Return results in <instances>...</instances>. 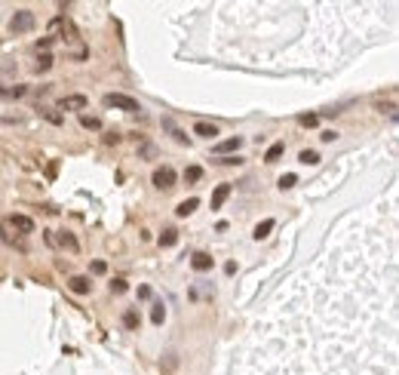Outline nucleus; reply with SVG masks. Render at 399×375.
Listing matches in <instances>:
<instances>
[{
  "label": "nucleus",
  "mask_w": 399,
  "mask_h": 375,
  "mask_svg": "<svg viewBox=\"0 0 399 375\" xmlns=\"http://www.w3.org/2000/svg\"><path fill=\"white\" fill-rule=\"evenodd\" d=\"M163 129H169V132L175 135V142H181V145H187V142H191V135H187V132H181V129H178L169 117H163Z\"/></svg>",
  "instance_id": "obj_15"
},
{
  "label": "nucleus",
  "mask_w": 399,
  "mask_h": 375,
  "mask_svg": "<svg viewBox=\"0 0 399 375\" xmlns=\"http://www.w3.org/2000/svg\"><path fill=\"white\" fill-rule=\"evenodd\" d=\"M320 139H323V142H335V139H338V132H335V129H326Z\"/></svg>",
  "instance_id": "obj_32"
},
{
  "label": "nucleus",
  "mask_w": 399,
  "mask_h": 375,
  "mask_svg": "<svg viewBox=\"0 0 399 375\" xmlns=\"http://www.w3.org/2000/svg\"><path fill=\"white\" fill-rule=\"evenodd\" d=\"M126 289H129V286H126V280H114V283H111V292H114V295H123Z\"/></svg>",
  "instance_id": "obj_28"
},
{
  "label": "nucleus",
  "mask_w": 399,
  "mask_h": 375,
  "mask_svg": "<svg viewBox=\"0 0 399 375\" xmlns=\"http://www.w3.org/2000/svg\"><path fill=\"white\" fill-rule=\"evenodd\" d=\"M283 154H286V142H274V145L267 148V154H264V163H277Z\"/></svg>",
  "instance_id": "obj_14"
},
{
  "label": "nucleus",
  "mask_w": 399,
  "mask_h": 375,
  "mask_svg": "<svg viewBox=\"0 0 399 375\" xmlns=\"http://www.w3.org/2000/svg\"><path fill=\"white\" fill-rule=\"evenodd\" d=\"M178 243V231L175 228H166L163 234H160V246H175Z\"/></svg>",
  "instance_id": "obj_21"
},
{
  "label": "nucleus",
  "mask_w": 399,
  "mask_h": 375,
  "mask_svg": "<svg viewBox=\"0 0 399 375\" xmlns=\"http://www.w3.org/2000/svg\"><path fill=\"white\" fill-rule=\"evenodd\" d=\"M9 228L15 231V234H22V237H28V234H34V219L31 215H22V212H12L9 219Z\"/></svg>",
  "instance_id": "obj_4"
},
{
  "label": "nucleus",
  "mask_w": 399,
  "mask_h": 375,
  "mask_svg": "<svg viewBox=\"0 0 399 375\" xmlns=\"http://www.w3.org/2000/svg\"><path fill=\"white\" fill-rule=\"evenodd\" d=\"M194 135H200V139H215V135H218V126H215V123H203V120H200V123L194 126Z\"/></svg>",
  "instance_id": "obj_13"
},
{
  "label": "nucleus",
  "mask_w": 399,
  "mask_h": 375,
  "mask_svg": "<svg viewBox=\"0 0 399 375\" xmlns=\"http://www.w3.org/2000/svg\"><path fill=\"white\" fill-rule=\"evenodd\" d=\"M274 225H277L274 219H264V222H258V225H255V231H252V237H255V240H264V237L274 231Z\"/></svg>",
  "instance_id": "obj_16"
},
{
  "label": "nucleus",
  "mask_w": 399,
  "mask_h": 375,
  "mask_svg": "<svg viewBox=\"0 0 399 375\" xmlns=\"http://www.w3.org/2000/svg\"><path fill=\"white\" fill-rule=\"evenodd\" d=\"M197 206H200V200H197V197H187V200H181V203L175 206V215H178V219H187Z\"/></svg>",
  "instance_id": "obj_11"
},
{
  "label": "nucleus",
  "mask_w": 399,
  "mask_h": 375,
  "mask_svg": "<svg viewBox=\"0 0 399 375\" xmlns=\"http://www.w3.org/2000/svg\"><path fill=\"white\" fill-rule=\"evenodd\" d=\"M34 28V12L31 9H18L12 18H9V31L12 34H28Z\"/></svg>",
  "instance_id": "obj_2"
},
{
  "label": "nucleus",
  "mask_w": 399,
  "mask_h": 375,
  "mask_svg": "<svg viewBox=\"0 0 399 375\" xmlns=\"http://www.w3.org/2000/svg\"><path fill=\"white\" fill-rule=\"evenodd\" d=\"M52 28H58V31H61V37H65V40H77V37H80V34H77V28H74V22H71V18H61V15H58V18H52Z\"/></svg>",
  "instance_id": "obj_7"
},
{
  "label": "nucleus",
  "mask_w": 399,
  "mask_h": 375,
  "mask_svg": "<svg viewBox=\"0 0 399 375\" xmlns=\"http://www.w3.org/2000/svg\"><path fill=\"white\" fill-rule=\"evenodd\" d=\"M28 89L25 86H6V89H0V102H12V98H22Z\"/></svg>",
  "instance_id": "obj_18"
},
{
  "label": "nucleus",
  "mask_w": 399,
  "mask_h": 375,
  "mask_svg": "<svg viewBox=\"0 0 399 375\" xmlns=\"http://www.w3.org/2000/svg\"><path fill=\"white\" fill-rule=\"evenodd\" d=\"M151 182H154V188L169 191V188H175V169L172 166H157L154 175H151Z\"/></svg>",
  "instance_id": "obj_3"
},
{
  "label": "nucleus",
  "mask_w": 399,
  "mask_h": 375,
  "mask_svg": "<svg viewBox=\"0 0 399 375\" xmlns=\"http://www.w3.org/2000/svg\"><path fill=\"white\" fill-rule=\"evenodd\" d=\"M200 179H203V166H187V169H184V182H187V185H194V182H200Z\"/></svg>",
  "instance_id": "obj_23"
},
{
  "label": "nucleus",
  "mask_w": 399,
  "mask_h": 375,
  "mask_svg": "<svg viewBox=\"0 0 399 375\" xmlns=\"http://www.w3.org/2000/svg\"><path fill=\"white\" fill-rule=\"evenodd\" d=\"M138 154H141V157H148V160H151V157H157V148H154V145H151V142H144V145H141V148H138Z\"/></svg>",
  "instance_id": "obj_26"
},
{
  "label": "nucleus",
  "mask_w": 399,
  "mask_h": 375,
  "mask_svg": "<svg viewBox=\"0 0 399 375\" xmlns=\"http://www.w3.org/2000/svg\"><path fill=\"white\" fill-rule=\"evenodd\" d=\"M80 126H83V129H101V117L83 114V117H80Z\"/></svg>",
  "instance_id": "obj_22"
},
{
  "label": "nucleus",
  "mask_w": 399,
  "mask_h": 375,
  "mask_svg": "<svg viewBox=\"0 0 399 375\" xmlns=\"http://www.w3.org/2000/svg\"><path fill=\"white\" fill-rule=\"evenodd\" d=\"M117 142H120V135H117V132H108V135H104V145H117Z\"/></svg>",
  "instance_id": "obj_33"
},
{
  "label": "nucleus",
  "mask_w": 399,
  "mask_h": 375,
  "mask_svg": "<svg viewBox=\"0 0 399 375\" xmlns=\"http://www.w3.org/2000/svg\"><path fill=\"white\" fill-rule=\"evenodd\" d=\"M43 117H46V120H49V123H61V117H58V114H55V111H43Z\"/></svg>",
  "instance_id": "obj_31"
},
{
  "label": "nucleus",
  "mask_w": 399,
  "mask_h": 375,
  "mask_svg": "<svg viewBox=\"0 0 399 375\" xmlns=\"http://www.w3.org/2000/svg\"><path fill=\"white\" fill-rule=\"evenodd\" d=\"M55 243H58V246H65L68 252H80V243H77V237H74L71 231H58Z\"/></svg>",
  "instance_id": "obj_9"
},
{
  "label": "nucleus",
  "mask_w": 399,
  "mask_h": 375,
  "mask_svg": "<svg viewBox=\"0 0 399 375\" xmlns=\"http://www.w3.org/2000/svg\"><path fill=\"white\" fill-rule=\"evenodd\" d=\"M138 299H151V289H148V286H138Z\"/></svg>",
  "instance_id": "obj_34"
},
{
  "label": "nucleus",
  "mask_w": 399,
  "mask_h": 375,
  "mask_svg": "<svg viewBox=\"0 0 399 375\" xmlns=\"http://www.w3.org/2000/svg\"><path fill=\"white\" fill-rule=\"evenodd\" d=\"M68 289H71L74 295H86V292L92 289V283H89V277H80V274H77V277H71Z\"/></svg>",
  "instance_id": "obj_10"
},
{
  "label": "nucleus",
  "mask_w": 399,
  "mask_h": 375,
  "mask_svg": "<svg viewBox=\"0 0 399 375\" xmlns=\"http://www.w3.org/2000/svg\"><path fill=\"white\" fill-rule=\"evenodd\" d=\"M151 320H154V326H163V320H166L163 302H154V305H151Z\"/></svg>",
  "instance_id": "obj_19"
},
{
  "label": "nucleus",
  "mask_w": 399,
  "mask_h": 375,
  "mask_svg": "<svg viewBox=\"0 0 399 375\" xmlns=\"http://www.w3.org/2000/svg\"><path fill=\"white\" fill-rule=\"evenodd\" d=\"M104 271H108V265H104L101 259H98V262H92V274H104Z\"/></svg>",
  "instance_id": "obj_30"
},
{
  "label": "nucleus",
  "mask_w": 399,
  "mask_h": 375,
  "mask_svg": "<svg viewBox=\"0 0 399 375\" xmlns=\"http://www.w3.org/2000/svg\"><path fill=\"white\" fill-rule=\"evenodd\" d=\"M218 163H224V166H237V163H243V160H240L237 154H230V157H221Z\"/></svg>",
  "instance_id": "obj_29"
},
{
  "label": "nucleus",
  "mask_w": 399,
  "mask_h": 375,
  "mask_svg": "<svg viewBox=\"0 0 399 375\" xmlns=\"http://www.w3.org/2000/svg\"><path fill=\"white\" fill-rule=\"evenodd\" d=\"M227 197H230V185L224 182V185H218V188L212 191V200H209V206H212V209H221Z\"/></svg>",
  "instance_id": "obj_8"
},
{
  "label": "nucleus",
  "mask_w": 399,
  "mask_h": 375,
  "mask_svg": "<svg viewBox=\"0 0 399 375\" xmlns=\"http://www.w3.org/2000/svg\"><path fill=\"white\" fill-rule=\"evenodd\" d=\"M86 108V95H61L58 98V111H83Z\"/></svg>",
  "instance_id": "obj_5"
},
{
  "label": "nucleus",
  "mask_w": 399,
  "mask_h": 375,
  "mask_svg": "<svg viewBox=\"0 0 399 375\" xmlns=\"http://www.w3.org/2000/svg\"><path fill=\"white\" fill-rule=\"evenodd\" d=\"M104 105L114 108V111H126V114H138V111H141V105H138L132 95H123V92H108V95H104Z\"/></svg>",
  "instance_id": "obj_1"
},
{
  "label": "nucleus",
  "mask_w": 399,
  "mask_h": 375,
  "mask_svg": "<svg viewBox=\"0 0 399 375\" xmlns=\"http://www.w3.org/2000/svg\"><path fill=\"white\" fill-rule=\"evenodd\" d=\"M123 326H126L129 332H135V329L141 326V317H138V311H123Z\"/></svg>",
  "instance_id": "obj_17"
},
{
  "label": "nucleus",
  "mask_w": 399,
  "mask_h": 375,
  "mask_svg": "<svg viewBox=\"0 0 399 375\" xmlns=\"http://www.w3.org/2000/svg\"><path fill=\"white\" fill-rule=\"evenodd\" d=\"M52 62H55V58H52L49 52H40V55H37V65H34V71H37V74H40V71H49V68H52Z\"/></svg>",
  "instance_id": "obj_20"
},
{
  "label": "nucleus",
  "mask_w": 399,
  "mask_h": 375,
  "mask_svg": "<svg viewBox=\"0 0 399 375\" xmlns=\"http://www.w3.org/2000/svg\"><path fill=\"white\" fill-rule=\"evenodd\" d=\"M243 148V139L240 135H230V139H224V142H218L215 145V154H221V157H230L234 151H240Z\"/></svg>",
  "instance_id": "obj_6"
},
{
  "label": "nucleus",
  "mask_w": 399,
  "mask_h": 375,
  "mask_svg": "<svg viewBox=\"0 0 399 375\" xmlns=\"http://www.w3.org/2000/svg\"><path fill=\"white\" fill-rule=\"evenodd\" d=\"M191 268H194V271H200V274H203V271H209V268H212V255H209V252H197V255L191 259Z\"/></svg>",
  "instance_id": "obj_12"
},
{
  "label": "nucleus",
  "mask_w": 399,
  "mask_h": 375,
  "mask_svg": "<svg viewBox=\"0 0 399 375\" xmlns=\"http://www.w3.org/2000/svg\"><path fill=\"white\" fill-rule=\"evenodd\" d=\"M298 123H301V126H307V129H313V126L320 123V117H317V114H301V117H298Z\"/></svg>",
  "instance_id": "obj_25"
},
{
  "label": "nucleus",
  "mask_w": 399,
  "mask_h": 375,
  "mask_svg": "<svg viewBox=\"0 0 399 375\" xmlns=\"http://www.w3.org/2000/svg\"><path fill=\"white\" fill-rule=\"evenodd\" d=\"M298 160H301V163H307V166H313V163H320V154H317V151H301V154H298Z\"/></svg>",
  "instance_id": "obj_24"
},
{
  "label": "nucleus",
  "mask_w": 399,
  "mask_h": 375,
  "mask_svg": "<svg viewBox=\"0 0 399 375\" xmlns=\"http://www.w3.org/2000/svg\"><path fill=\"white\" fill-rule=\"evenodd\" d=\"M295 182H298V175H292V172H286V175H280V188H283V191H286V188H292Z\"/></svg>",
  "instance_id": "obj_27"
}]
</instances>
